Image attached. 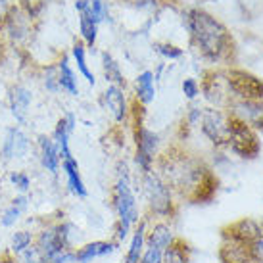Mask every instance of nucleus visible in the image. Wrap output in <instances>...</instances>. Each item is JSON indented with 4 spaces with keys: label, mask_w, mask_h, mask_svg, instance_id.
Wrapping results in <instances>:
<instances>
[{
    "label": "nucleus",
    "mask_w": 263,
    "mask_h": 263,
    "mask_svg": "<svg viewBox=\"0 0 263 263\" xmlns=\"http://www.w3.org/2000/svg\"><path fill=\"white\" fill-rule=\"evenodd\" d=\"M154 169L181 204H210L219 192V179L212 165L183 146L173 144L160 152Z\"/></svg>",
    "instance_id": "1"
},
{
    "label": "nucleus",
    "mask_w": 263,
    "mask_h": 263,
    "mask_svg": "<svg viewBox=\"0 0 263 263\" xmlns=\"http://www.w3.org/2000/svg\"><path fill=\"white\" fill-rule=\"evenodd\" d=\"M184 25L189 29L190 43L200 58L210 64H227L233 60L234 41L225 25L208 14L205 10L192 8L184 15Z\"/></svg>",
    "instance_id": "2"
},
{
    "label": "nucleus",
    "mask_w": 263,
    "mask_h": 263,
    "mask_svg": "<svg viewBox=\"0 0 263 263\" xmlns=\"http://www.w3.org/2000/svg\"><path fill=\"white\" fill-rule=\"evenodd\" d=\"M110 205L114 210V215H116L114 240L121 246L125 240H129L133 229L142 219L139 198H137V192L133 186V177L127 163L117 165L116 181L110 189Z\"/></svg>",
    "instance_id": "3"
},
{
    "label": "nucleus",
    "mask_w": 263,
    "mask_h": 263,
    "mask_svg": "<svg viewBox=\"0 0 263 263\" xmlns=\"http://www.w3.org/2000/svg\"><path fill=\"white\" fill-rule=\"evenodd\" d=\"M140 192H142V200H144V210H146L148 221L156 219H167L171 221L177 217L181 202L171 192L167 183L158 175V171L154 169L146 175H140Z\"/></svg>",
    "instance_id": "4"
},
{
    "label": "nucleus",
    "mask_w": 263,
    "mask_h": 263,
    "mask_svg": "<svg viewBox=\"0 0 263 263\" xmlns=\"http://www.w3.org/2000/svg\"><path fill=\"white\" fill-rule=\"evenodd\" d=\"M133 137H135V165L140 175H146L156 167L158 156L161 152V139L158 133H154L142 123V119L135 121Z\"/></svg>",
    "instance_id": "5"
},
{
    "label": "nucleus",
    "mask_w": 263,
    "mask_h": 263,
    "mask_svg": "<svg viewBox=\"0 0 263 263\" xmlns=\"http://www.w3.org/2000/svg\"><path fill=\"white\" fill-rule=\"evenodd\" d=\"M35 20H31L25 12L15 6L0 31V43H8V46L14 50L27 48L35 37Z\"/></svg>",
    "instance_id": "6"
},
{
    "label": "nucleus",
    "mask_w": 263,
    "mask_h": 263,
    "mask_svg": "<svg viewBox=\"0 0 263 263\" xmlns=\"http://www.w3.org/2000/svg\"><path fill=\"white\" fill-rule=\"evenodd\" d=\"M231 116V114H229ZM227 148L238 156L242 160H254L261 152V142H259V135H257L252 127L242 123L240 119L231 116V127H229V140H227Z\"/></svg>",
    "instance_id": "7"
},
{
    "label": "nucleus",
    "mask_w": 263,
    "mask_h": 263,
    "mask_svg": "<svg viewBox=\"0 0 263 263\" xmlns=\"http://www.w3.org/2000/svg\"><path fill=\"white\" fill-rule=\"evenodd\" d=\"M229 127H231L229 111L221 108H204L198 129L210 144H213L215 148H227Z\"/></svg>",
    "instance_id": "8"
},
{
    "label": "nucleus",
    "mask_w": 263,
    "mask_h": 263,
    "mask_svg": "<svg viewBox=\"0 0 263 263\" xmlns=\"http://www.w3.org/2000/svg\"><path fill=\"white\" fill-rule=\"evenodd\" d=\"M227 83L234 100H263V79L238 67H227Z\"/></svg>",
    "instance_id": "9"
},
{
    "label": "nucleus",
    "mask_w": 263,
    "mask_h": 263,
    "mask_svg": "<svg viewBox=\"0 0 263 263\" xmlns=\"http://www.w3.org/2000/svg\"><path fill=\"white\" fill-rule=\"evenodd\" d=\"M200 95H204L205 102L212 104V108L227 110L233 104V96L229 90L225 69H210L204 73L200 83Z\"/></svg>",
    "instance_id": "10"
},
{
    "label": "nucleus",
    "mask_w": 263,
    "mask_h": 263,
    "mask_svg": "<svg viewBox=\"0 0 263 263\" xmlns=\"http://www.w3.org/2000/svg\"><path fill=\"white\" fill-rule=\"evenodd\" d=\"M33 148H35V144L22 125H12L6 129V135L2 139V144H0V160L4 163L22 161L33 152Z\"/></svg>",
    "instance_id": "11"
},
{
    "label": "nucleus",
    "mask_w": 263,
    "mask_h": 263,
    "mask_svg": "<svg viewBox=\"0 0 263 263\" xmlns=\"http://www.w3.org/2000/svg\"><path fill=\"white\" fill-rule=\"evenodd\" d=\"M35 248L43 254V257L50 263L54 257L66 252V246L62 242V236L58 233V227H56V217L50 219H44L41 223L37 231H35Z\"/></svg>",
    "instance_id": "12"
},
{
    "label": "nucleus",
    "mask_w": 263,
    "mask_h": 263,
    "mask_svg": "<svg viewBox=\"0 0 263 263\" xmlns=\"http://www.w3.org/2000/svg\"><path fill=\"white\" fill-rule=\"evenodd\" d=\"M100 104H102L104 111L111 117L114 123L123 125L129 121L131 106H129V100H127V95H125V88L108 85L106 90L100 95Z\"/></svg>",
    "instance_id": "13"
},
{
    "label": "nucleus",
    "mask_w": 263,
    "mask_h": 263,
    "mask_svg": "<svg viewBox=\"0 0 263 263\" xmlns=\"http://www.w3.org/2000/svg\"><path fill=\"white\" fill-rule=\"evenodd\" d=\"M6 100L8 110H10L12 117L15 119V123L23 127V125L27 123V119H29L31 106H33V100H35L33 90L27 85H23V83H14L10 87V90H8Z\"/></svg>",
    "instance_id": "14"
},
{
    "label": "nucleus",
    "mask_w": 263,
    "mask_h": 263,
    "mask_svg": "<svg viewBox=\"0 0 263 263\" xmlns=\"http://www.w3.org/2000/svg\"><path fill=\"white\" fill-rule=\"evenodd\" d=\"M263 236V221L252 219V217H242L238 221H233L221 229V238L236 240L242 244H252L254 240Z\"/></svg>",
    "instance_id": "15"
},
{
    "label": "nucleus",
    "mask_w": 263,
    "mask_h": 263,
    "mask_svg": "<svg viewBox=\"0 0 263 263\" xmlns=\"http://www.w3.org/2000/svg\"><path fill=\"white\" fill-rule=\"evenodd\" d=\"M227 111L256 133H263V100H234Z\"/></svg>",
    "instance_id": "16"
},
{
    "label": "nucleus",
    "mask_w": 263,
    "mask_h": 263,
    "mask_svg": "<svg viewBox=\"0 0 263 263\" xmlns=\"http://www.w3.org/2000/svg\"><path fill=\"white\" fill-rule=\"evenodd\" d=\"M75 10L79 14V35L81 41L87 48H95L96 39H98V25L100 22L96 20V15L92 14V8L88 0H77L75 2Z\"/></svg>",
    "instance_id": "17"
},
{
    "label": "nucleus",
    "mask_w": 263,
    "mask_h": 263,
    "mask_svg": "<svg viewBox=\"0 0 263 263\" xmlns=\"http://www.w3.org/2000/svg\"><path fill=\"white\" fill-rule=\"evenodd\" d=\"M35 150H37V160L43 171H46L52 177H58L60 169H62V158H60V152L54 144V140L46 135H41L35 142Z\"/></svg>",
    "instance_id": "18"
},
{
    "label": "nucleus",
    "mask_w": 263,
    "mask_h": 263,
    "mask_svg": "<svg viewBox=\"0 0 263 263\" xmlns=\"http://www.w3.org/2000/svg\"><path fill=\"white\" fill-rule=\"evenodd\" d=\"M119 250V244L116 240H90L85 244H79L73 250L75 263H92L96 259L108 257Z\"/></svg>",
    "instance_id": "19"
},
{
    "label": "nucleus",
    "mask_w": 263,
    "mask_h": 263,
    "mask_svg": "<svg viewBox=\"0 0 263 263\" xmlns=\"http://www.w3.org/2000/svg\"><path fill=\"white\" fill-rule=\"evenodd\" d=\"M177 238H179V236H177L175 229L171 225V221L156 219L148 223L146 246H152V248H158L160 252H165Z\"/></svg>",
    "instance_id": "20"
},
{
    "label": "nucleus",
    "mask_w": 263,
    "mask_h": 263,
    "mask_svg": "<svg viewBox=\"0 0 263 263\" xmlns=\"http://www.w3.org/2000/svg\"><path fill=\"white\" fill-rule=\"evenodd\" d=\"M75 125H77V119H75L73 114H66V116H62L56 121L54 125V131H52L50 139L54 140V144L58 148L60 152V158L62 160H66V158H71L73 154H71V144H69V140H71V135L75 131Z\"/></svg>",
    "instance_id": "21"
},
{
    "label": "nucleus",
    "mask_w": 263,
    "mask_h": 263,
    "mask_svg": "<svg viewBox=\"0 0 263 263\" xmlns=\"http://www.w3.org/2000/svg\"><path fill=\"white\" fill-rule=\"evenodd\" d=\"M64 173V179H66V190L77 200H85L88 196V189L85 184V179L81 175V167H79V161L75 160L73 156L71 158H66L62 160V169Z\"/></svg>",
    "instance_id": "22"
},
{
    "label": "nucleus",
    "mask_w": 263,
    "mask_h": 263,
    "mask_svg": "<svg viewBox=\"0 0 263 263\" xmlns=\"http://www.w3.org/2000/svg\"><path fill=\"white\" fill-rule=\"evenodd\" d=\"M31 205L29 194H14L12 200L4 205V210L0 212V227L2 229H15L22 223L23 215L27 213Z\"/></svg>",
    "instance_id": "23"
},
{
    "label": "nucleus",
    "mask_w": 263,
    "mask_h": 263,
    "mask_svg": "<svg viewBox=\"0 0 263 263\" xmlns=\"http://www.w3.org/2000/svg\"><path fill=\"white\" fill-rule=\"evenodd\" d=\"M146 227L148 219H142L137 223V227L133 229L131 236H129V246L125 250L123 263H140L142 256H144V250H146Z\"/></svg>",
    "instance_id": "24"
},
{
    "label": "nucleus",
    "mask_w": 263,
    "mask_h": 263,
    "mask_svg": "<svg viewBox=\"0 0 263 263\" xmlns=\"http://www.w3.org/2000/svg\"><path fill=\"white\" fill-rule=\"evenodd\" d=\"M54 64L58 69V83L62 92H66L69 96H79V79H77V71L71 66L69 56L62 54Z\"/></svg>",
    "instance_id": "25"
},
{
    "label": "nucleus",
    "mask_w": 263,
    "mask_h": 263,
    "mask_svg": "<svg viewBox=\"0 0 263 263\" xmlns=\"http://www.w3.org/2000/svg\"><path fill=\"white\" fill-rule=\"evenodd\" d=\"M217 257L221 263H252L250 259V244L221 238Z\"/></svg>",
    "instance_id": "26"
},
{
    "label": "nucleus",
    "mask_w": 263,
    "mask_h": 263,
    "mask_svg": "<svg viewBox=\"0 0 263 263\" xmlns=\"http://www.w3.org/2000/svg\"><path fill=\"white\" fill-rule=\"evenodd\" d=\"M154 98H156V73L144 69L135 77V102L146 108L148 104L154 102Z\"/></svg>",
    "instance_id": "27"
},
{
    "label": "nucleus",
    "mask_w": 263,
    "mask_h": 263,
    "mask_svg": "<svg viewBox=\"0 0 263 263\" xmlns=\"http://www.w3.org/2000/svg\"><path fill=\"white\" fill-rule=\"evenodd\" d=\"M31 246H35V231L14 229V233L10 234V240H8V252L17 257L22 256L25 250H29Z\"/></svg>",
    "instance_id": "28"
},
{
    "label": "nucleus",
    "mask_w": 263,
    "mask_h": 263,
    "mask_svg": "<svg viewBox=\"0 0 263 263\" xmlns=\"http://www.w3.org/2000/svg\"><path fill=\"white\" fill-rule=\"evenodd\" d=\"M71 58H73L75 66H77V73L87 81L90 87H95L96 79H95V73L90 71V66H88V62H87V46L83 44V41H75L73 43V46H71Z\"/></svg>",
    "instance_id": "29"
},
{
    "label": "nucleus",
    "mask_w": 263,
    "mask_h": 263,
    "mask_svg": "<svg viewBox=\"0 0 263 263\" xmlns=\"http://www.w3.org/2000/svg\"><path fill=\"white\" fill-rule=\"evenodd\" d=\"M102 69H104V77L108 81V85H116V87L125 88L123 69H121L119 62L111 56L110 52H102Z\"/></svg>",
    "instance_id": "30"
},
{
    "label": "nucleus",
    "mask_w": 263,
    "mask_h": 263,
    "mask_svg": "<svg viewBox=\"0 0 263 263\" xmlns=\"http://www.w3.org/2000/svg\"><path fill=\"white\" fill-rule=\"evenodd\" d=\"M190 256H192V250H190L189 242L179 236V238L163 252L161 263H190Z\"/></svg>",
    "instance_id": "31"
},
{
    "label": "nucleus",
    "mask_w": 263,
    "mask_h": 263,
    "mask_svg": "<svg viewBox=\"0 0 263 263\" xmlns=\"http://www.w3.org/2000/svg\"><path fill=\"white\" fill-rule=\"evenodd\" d=\"M8 184L14 189L15 194H29L31 189H33V179L27 171H22V169H10L6 175Z\"/></svg>",
    "instance_id": "32"
},
{
    "label": "nucleus",
    "mask_w": 263,
    "mask_h": 263,
    "mask_svg": "<svg viewBox=\"0 0 263 263\" xmlns=\"http://www.w3.org/2000/svg\"><path fill=\"white\" fill-rule=\"evenodd\" d=\"M41 85H43V88L48 95H60V92H62L60 83H58V69H56V64H48V66L43 67V71H41Z\"/></svg>",
    "instance_id": "33"
},
{
    "label": "nucleus",
    "mask_w": 263,
    "mask_h": 263,
    "mask_svg": "<svg viewBox=\"0 0 263 263\" xmlns=\"http://www.w3.org/2000/svg\"><path fill=\"white\" fill-rule=\"evenodd\" d=\"M48 2H50V0H15L17 8L29 15L31 20H35V22H37L39 17H41V14L46 10Z\"/></svg>",
    "instance_id": "34"
},
{
    "label": "nucleus",
    "mask_w": 263,
    "mask_h": 263,
    "mask_svg": "<svg viewBox=\"0 0 263 263\" xmlns=\"http://www.w3.org/2000/svg\"><path fill=\"white\" fill-rule=\"evenodd\" d=\"M156 52L160 54L161 58L165 60H179L181 56H183V48H179V46H175V44H169V43H158L156 46Z\"/></svg>",
    "instance_id": "35"
},
{
    "label": "nucleus",
    "mask_w": 263,
    "mask_h": 263,
    "mask_svg": "<svg viewBox=\"0 0 263 263\" xmlns=\"http://www.w3.org/2000/svg\"><path fill=\"white\" fill-rule=\"evenodd\" d=\"M181 90H183L184 98L192 102V100H196L198 96H200V83L194 77H186L181 83Z\"/></svg>",
    "instance_id": "36"
},
{
    "label": "nucleus",
    "mask_w": 263,
    "mask_h": 263,
    "mask_svg": "<svg viewBox=\"0 0 263 263\" xmlns=\"http://www.w3.org/2000/svg\"><path fill=\"white\" fill-rule=\"evenodd\" d=\"M202 114H204V108L202 106H190L189 111H186V116H184V123L189 129H196L198 125H200V119H202Z\"/></svg>",
    "instance_id": "37"
},
{
    "label": "nucleus",
    "mask_w": 263,
    "mask_h": 263,
    "mask_svg": "<svg viewBox=\"0 0 263 263\" xmlns=\"http://www.w3.org/2000/svg\"><path fill=\"white\" fill-rule=\"evenodd\" d=\"M17 261L20 263H48L35 246H31L29 250L23 252L22 256H17Z\"/></svg>",
    "instance_id": "38"
},
{
    "label": "nucleus",
    "mask_w": 263,
    "mask_h": 263,
    "mask_svg": "<svg viewBox=\"0 0 263 263\" xmlns=\"http://www.w3.org/2000/svg\"><path fill=\"white\" fill-rule=\"evenodd\" d=\"M15 6H17L15 0H0V31H2L4 23H6V20L10 17V14H12V10Z\"/></svg>",
    "instance_id": "39"
},
{
    "label": "nucleus",
    "mask_w": 263,
    "mask_h": 263,
    "mask_svg": "<svg viewBox=\"0 0 263 263\" xmlns=\"http://www.w3.org/2000/svg\"><path fill=\"white\" fill-rule=\"evenodd\" d=\"M161 259H163V252H160L158 248H152V246H146L140 263H161Z\"/></svg>",
    "instance_id": "40"
},
{
    "label": "nucleus",
    "mask_w": 263,
    "mask_h": 263,
    "mask_svg": "<svg viewBox=\"0 0 263 263\" xmlns=\"http://www.w3.org/2000/svg\"><path fill=\"white\" fill-rule=\"evenodd\" d=\"M88 2H90V8H92V14L96 15V20L102 23L106 20V14H108L104 0H88Z\"/></svg>",
    "instance_id": "41"
},
{
    "label": "nucleus",
    "mask_w": 263,
    "mask_h": 263,
    "mask_svg": "<svg viewBox=\"0 0 263 263\" xmlns=\"http://www.w3.org/2000/svg\"><path fill=\"white\" fill-rule=\"evenodd\" d=\"M50 263H75V256H73V250H66L62 252L58 256L54 257Z\"/></svg>",
    "instance_id": "42"
},
{
    "label": "nucleus",
    "mask_w": 263,
    "mask_h": 263,
    "mask_svg": "<svg viewBox=\"0 0 263 263\" xmlns=\"http://www.w3.org/2000/svg\"><path fill=\"white\" fill-rule=\"evenodd\" d=\"M0 263H20L17 261V257L14 254H10L8 250H4L2 254H0Z\"/></svg>",
    "instance_id": "43"
},
{
    "label": "nucleus",
    "mask_w": 263,
    "mask_h": 263,
    "mask_svg": "<svg viewBox=\"0 0 263 263\" xmlns=\"http://www.w3.org/2000/svg\"><path fill=\"white\" fill-rule=\"evenodd\" d=\"M259 263H263V261H259Z\"/></svg>",
    "instance_id": "44"
}]
</instances>
